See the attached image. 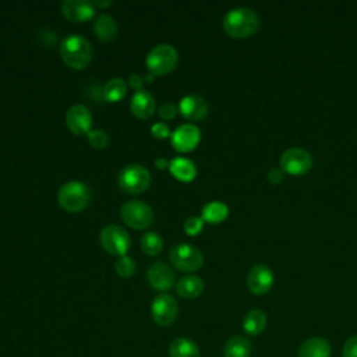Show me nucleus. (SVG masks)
Listing matches in <instances>:
<instances>
[{"mask_svg": "<svg viewBox=\"0 0 357 357\" xmlns=\"http://www.w3.org/2000/svg\"><path fill=\"white\" fill-rule=\"evenodd\" d=\"M222 25L229 36L243 39L251 36L258 29L259 20L252 10L237 7L225 14Z\"/></svg>", "mask_w": 357, "mask_h": 357, "instance_id": "f257e3e1", "label": "nucleus"}, {"mask_svg": "<svg viewBox=\"0 0 357 357\" xmlns=\"http://www.w3.org/2000/svg\"><path fill=\"white\" fill-rule=\"evenodd\" d=\"M174 271L166 262H155L146 271V280L156 291H166L174 284Z\"/></svg>", "mask_w": 357, "mask_h": 357, "instance_id": "f8f14e48", "label": "nucleus"}, {"mask_svg": "<svg viewBox=\"0 0 357 357\" xmlns=\"http://www.w3.org/2000/svg\"><path fill=\"white\" fill-rule=\"evenodd\" d=\"M180 114L191 121L202 120L208 113V105L199 95H185L178 103Z\"/></svg>", "mask_w": 357, "mask_h": 357, "instance_id": "dca6fc26", "label": "nucleus"}, {"mask_svg": "<svg viewBox=\"0 0 357 357\" xmlns=\"http://www.w3.org/2000/svg\"><path fill=\"white\" fill-rule=\"evenodd\" d=\"M227 213H229V209L223 202L211 201L206 205H204V208L201 211V218L204 219V222L216 225V223H220L222 220H225L227 218Z\"/></svg>", "mask_w": 357, "mask_h": 357, "instance_id": "393cba45", "label": "nucleus"}, {"mask_svg": "<svg viewBox=\"0 0 357 357\" xmlns=\"http://www.w3.org/2000/svg\"><path fill=\"white\" fill-rule=\"evenodd\" d=\"M169 170L174 178L183 183H190L197 176V167L194 162L181 156H177L169 162Z\"/></svg>", "mask_w": 357, "mask_h": 357, "instance_id": "6ab92c4d", "label": "nucleus"}, {"mask_svg": "<svg viewBox=\"0 0 357 357\" xmlns=\"http://www.w3.org/2000/svg\"><path fill=\"white\" fill-rule=\"evenodd\" d=\"M141 248L146 255L155 257L163 248V240L156 231H148L141 237Z\"/></svg>", "mask_w": 357, "mask_h": 357, "instance_id": "bb28decb", "label": "nucleus"}, {"mask_svg": "<svg viewBox=\"0 0 357 357\" xmlns=\"http://www.w3.org/2000/svg\"><path fill=\"white\" fill-rule=\"evenodd\" d=\"M86 135H88V142L95 149H103L109 145V135L106 134V131L100 128L91 130Z\"/></svg>", "mask_w": 357, "mask_h": 357, "instance_id": "c85d7f7f", "label": "nucleus"}, {"mask_svg": "<svg viewBox=\"0 0 357 357\" xmlns=\"http://www.w3.org/2000/svg\"><path fill=\"white\" fill-rule=\"evenodd\" d=\"M99 241L106 252L119 257L126 255L131 245V238L128 233L117 225H109L103 227L99 236Z\"/></svg>", "mask_w": 357, "mask_h": 357, "instance_id": "6e6552de", "label": "nucleus"}, {"mask_svg": "<svg viewBox=\"0 0 357 357\" xmlns=\"http://www.w3.org/2000/svg\"><path fill=\"white\" fill-rule=\"evenodd\" d=\"M127 93V82L123 78H112L106 82L103 88V98L106 102L114 103L121 100Z\"/></svg>", "mask_w": 357, "mask_h": 357, "instance_id": "a878e982", "label": "nucleus"}, {"mask_svg": "<svg viewBox=\"0 0 357 357\" xmlns=\"http://www.w3.org/2000/svg\"><path fill=\"white\" fill-rule=\"evenodd\" d=\"M204 227V219L198 216H191L184 222V231L188 236H197Z\"/></svg>", "mask_w": 357, "mask_h": 357, "instance_id": "c756f323", "label": "nucleus"}, {"mask_svg": "<svg viewBox=\"0 0 357 357\" xmlns=\"http://www.w3.org/2000/svg\"><path fill=\"white\" fill-rule=\"evenodd\" d=\"M117 183L127 194H141L151 184V173L142 165H127L120 170Z\"/></svg>", "mask_w": 357, "mask_h": 357, "instance_id": "39448f33", "label": "nucleus"}, {"mask_svg": "<svg viewBox=\"0 0 357 357\" xmlns=\"http://www.w3.org/2000/svg\"><path fill=\"white\" fill-rule=\"evenodd\" d=\"M178 312L177 301L173 296L160 293L151 303V317L159 326H169L176 321Z\"/></svg>", "mask_w": 357, "mask_h": 357, "instance_id": "1a4fd4ad", "label": "nucleus"}, {"mask_svg": "<svg viewBox=\"0 0 357 357\" xmlns=\"http://www.w3.org/2000/svg\"><path fill=\"white\" fill-rule=\"evenodd\" d=\"M252 344L245 336H231L223 346V357H250Z\"/></svg>", "mask_w": 357, "mask_h": 357, "instance_id": "aec40b11", "label": "nucleus"}, {"mask_svg": "<svg viewBox=\"0 0 357 357\" xmlns=\"http://www.w3.org/2000/svg\"><path fill=\"white\" fill-rule=\"evenodd\" d=\"M114 271L121 278H130L135 272V262L128 255H121L114 262Z\"/></svg>", "mask_w": 357, "mask_h": 357, "instance_id": "cd10ccee", "label": "nucleus"}, {"mask_svg": "<svg viewBox=\"0 0 357 357\" xmlns=\"http://www.w3.org/2000/svg\"><path fill=\"white\" fill-rule=\"evenodd\" d=\"M282 180H283V170H282V169L275 167V169H272V170L268 173V181H269V183H272V184H279Z\"/></svg>", "mask_w": 357, "mask_h": 357, "instance_id": "72a5a7b5", "label": "nucleus"}, {"mask_svg": "<svg viewBox=\"0 0 357 357\" xmlns=\"http://www.w3.org/2000/svg\"><path fill=\"white\" fill-rule=\"evenodd\" d=\"M66 124L75 135H85L91 131L92 114L84 105H73L66 113Z\"/></svg>", "mask_w": 357, "mask_h": 357, "instance_id": "ddd939ff", "label": "nucleus"}, {"mask_svg": "<svg viewBox=\"0 0 357 357\" xmlns=\"http://www.w3.org/2000/svg\"><path fill=\"white\" fill-rule=\"evenodd\" d=\"M61 13L73 22H84L95 15V6L92 1L64 0L61 3Z\"/></svg>", "mask_w": 357, "mask_h": 357, "instance_id": "2eb2a0df", "label": "nucleus"}, {"mask_svg": "<svg viewBox=\"0 0 357 357\" xmlns=\"http://www.w3.org/2000/svg\"><path fill=\"white\" fill-rule=\"evenodd\" d=\"M120 216L123 222L132 229H146L153 222L152 208L138 199H131L123 204L120 209Z\"/></svg>", "mask_w": 357, "mask_h": 357, "instance_id": "0eeeda50", "label": "nucleus"}, {"mask_svg": "<svg viewBox=\"0 0 357 357\" xmlns=\"http://www.w3.org/2000/svg\"><path fill=\"white\" fill-rule=\"evenodd\" d=\"M142 84H144V79H142V77L139 75V74H131L130 75V78H128V85L132 88V89H135V91H139V89H142Z\"/></svg>", "mask_w": 357, "mask_h": 357, "instance_id": "f704fd0d", "label": "nucleus"}, {"mask_svg": "<svg viewBox=\"0 0 357 357\" xmlns=\"http://www.w3.org/2000/svg\"><path fill=\"white\" fill-rule=\"evenodd\" d=\"M158 114H159L162 119H165V120H172V119H174L176 114H177V107H176L173 103L166 102V103L160 105V107L158 109Z\"/></svg>", "mask_w": 357, "mask_h": 357, "instance_id": "2f4dec72", "label": "nucleus"}, {"mask_svg": "<svg viewBox=\"0 0 357 357\" xmlns=\"http://www.w3.org/2000/svg\"><path fill=\"white\" fill-rule=\"evenodd\" d=\"M151 132L155 138H167V137H170V130H169L167 124H165V123H155L151 127Z\"/></svg>", "mask_w": 357, "mask_h": 357, "instance_id": "473e14b6", "label": "nucleus"}, {"mask_svg": "<svg viewBox=\"0 0 357 357\" xmlns=\"http://www.w3.org/2000/svg\"><path fill=\"white\" fill-rule=\"evenodd\" d=\"M342 357H357V335L350 336L344 342L343 350H342Z\"/></svg>", "mask_w": 357, "mask_h": 357, "instance_id": "7c9ffc66", "label": "nucleus"}, {"mask_svg": "<svg viewBox=\"0 0 357 357\" xmlns=\"http://www.w3.org/2000/svg\"><path fill=\"white\" fill-rule=\"evenodd\" d=\"M177 61L178 53L169 43L156 45L149 50L145 59V64L153 75H163L170 73L177 66Z\"/></svg>", "mask_w": 357, "mask_h": 357, "instance_id": "20e7f679", "label": "nucleus"}, {"mask_svg": "<svg viewBox=\"0 0 357 357\" xmlns=\"http://www.w3.org/2000/svg\"><path fill=\"white\" fill-rule=\"evenodd\" d=\"M176 291L184 298H195L204 291V280L195 275L184 276L177 282Z\"/></svg>", "mask_w": 357, "mask_h": 357, "instance_id": "4be33fe9", "label": "nucleus"}, {"mask_svg": "<svg viewBox=\"0 0 357 357\" xmlns=\"http://www.w3.org/2000/svg\"><path fill=\"white\" fill-rule=\"evenodd\" d=\"M92 3H93V6H95V7H102V8H103V7H109V6H112V3H113V1H112V0H106V1L95 0V1H92Z\"/></svg>", "mask_w": 357, "mask_h": 357, "instance_id": "e433bc0d", "label": "nucleus"}, {"mask_svg": "<svg viewBox=\"0 0 357 357\" xmlns=\"http://www.w3.org/2000/svg\"><path fill=\"white\" fill-rule=\"evenodd\" d=\"M169 357H199V349L188 337H177L169 344Z\"/></svg>", "mask_w": 357, "mask_h": 357, "instance_id": "b1692460", "label": "nucleus"}, {"mask_svg": "<svg viewBox=\"0 0 357 357\" xmlns=\"http://www.w3.org/2000/svg\"><path fill=\"white\" fill-rule=\"evenodd\" d=\"M93 32L103 42L113 40L117 35V24L109 14H100L93 21Z\"/></svg>", "mask_w": 357, "mask_h": 357, "instance_id": "412c9836", "label": "nucleus"}, {"mask_svg": "<svg viewBox=\"0 0 357 357\" xmlns=\"http://www.w3.org/2000/svg\"><path fill=\"white\" fill-rule=\"evenodd\" d=\"M60 56L68 67L82 70L92 60V46L81 35H68L61 40Z\"/></svg>", "mask_w": 357, "mask_h": 357, "instance_id": "f03ea898", "label": "nucleus"}, {"mask_svg": "<svg viewBox=\"0 0 357 357\" xmlns=\"http://www.w3.org/2000/svg\"><path fill=\"white\" fill-rule=\"evenodd\" d=\"M273 284V273L266 265H255L247 276V287L255 296L266 294Z\"/></svg>", "mask_w": 357, "mask_h": 357, "instance_id": "4468645a", "label": "nucleus"}, {"mask_svg": "<svg viewBox=\"0 0 357 357\" xmlns=\"http://www.w3.org/2000/svg\"><path fill=\"white\" fill-rule=\"evenodd\" d=\"M91 201L89 187L81 181H68L63 184L57 192L59 205L70 213L84 211Z\"/></svg>", "mask_w": 357, "mask_h": 357, "instance_id": "7ed1b4c3", "label": "nucleus"}, {"mask_svg": "<svg viewBox=\"0 0 357 357\" xmlns=\"http://www.w3.org/2000/svg\"><path fill=\"white\" fill-rule=\"evenodd\" d=\"M130 109L135 117L146 120L152 117L155 112V98L148 91H135L131 98Z\"/></svg>", "mask_w": 357, "mask_h": 357, "instance_id": "f3484780", "label": "nucleus"}, {"mask_svg": "<svg viewBox=\"0 0 357 357\" xmlns=\"http://www.w3.org/2000/svg\"><path fill=\"white\" fill-rule=\"evenodd\" d=\"M311 166L312 158L303 148H289L280 156V169L293 176L307 173Z\"/></svg>", "mask_w": 357, "mask_h": 357, "instance_id": "9d476101", "label": "nucleus"}, {"mask_svg": "<svg viewBox=\"0 0 357 357\" xmlns=\"http://www.w3.org/2000/svg\"><path fill=\"white\" fill-rule=\"evenodd\" d=\"M153 79H155V75H153V74H146V75H145V81H146V82H152Z\"/></svg>", "mask_w": 357, "mask_h": 357, "instance_id": "4c0bfd02", "label": "nucleus"}, {"mask_svg": "<svg viewBox=\"0 0 357 357\" xmlns=\"http://www.w3.org/2000/svg\"><path fill=\"white\" fill-rule=\"evenodd\" d=\"M155 166L158 169H166V167H169V162L166 159H163V158H156L155 159Z\"/></svg>", "mask_w": 357, "mask_h": 357, "instance_id": "c9c22d12", "label": "nucleus"}, {"mask_svg": "<svg viewBox=\"0 0 357 357\" xmlns=\"http://www.w3.org/2000/svg\"><path fill=\"white\" fill-rule=\"evenodd\" d=\"M201 139L199 128L195 124H181L170 134L172 146L177 152H190L197 148Z\"/></svg>", "mask_w": 357, "mask_h": 357, "instance_id": "9b49d317", "label": "nucleus"}, {"mask_svg": "<svg viewBox=\"0 0 357 357\" xmlns=\"http://www.w3.org/2000/svg\"><path fill=\"white\" fill-rule=\"evenodd\" d=\"M298 357H331V344L319 336L308 337L300 344Z\"/></svg>", "mask_w": 357, "mask_h": 357, "instance_id": "a211bd4d", "label": "nucleus"}, {"mask_svg": "<svg viewBox=\"0 0 357 357\" xmlns=\"http://www.w3.org/2000/svg\"><path fill=\"white\" fill-rule=\"evenodd\" d=\"M169 258L174 268L183 272H195L202 266V252L192 244L178 243L169 251Z\"/></svg>", "mask_w": 357, "mask_h": 357, "instance_id": "423d86ee", "label": "nucleus"}, {"mask_svg": "<svg viewBox=\"0 0 357 357\" xmlns=\"http://www.w3.org/2000/svg\"><path fill=\"white\" fill-rule=\"evenodd\" d=\"M266 326V315L262 310H250L243 318V331L248 336H257L264 332Z\"/></svg>", "mask_w": 357, "mask_h": 357, "instance_id": "5701e85b", "label": "nucleus"}]
</instances>
